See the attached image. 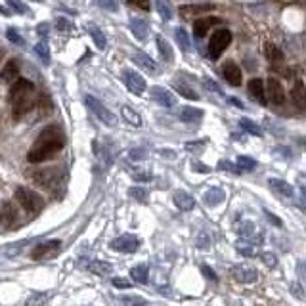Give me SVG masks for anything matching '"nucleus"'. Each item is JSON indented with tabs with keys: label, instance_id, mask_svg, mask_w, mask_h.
<instances>
[{
	"label": "nucleus",
	"instance_id": "nucleus-1",
	"mask_svg": "<svg viewBox=\"0 0 306 306\" xmlns=\"http://www.w3.org/2000/svg\"><path fill=\"white\" fill-rule=\"evenodd\" d=\"M65 144V136H63L62 128L55 125L46 126L42 132L39 134V138L35 140L33 148L27 153V161L29 163H42L52 159L63 148Z\"/></svg>",
	"mask_w": 306,
	"mask_h": 306
},
{
	"label": "nucleus",
	"instance_id": "nucleus-2",
	"mask_svg": "<svg viewBox=\"0 0 306 306\" xmlns=\"http://www.w3.org/2000/svg\"><path fill=\"white\" fill-rule=\"evenodd\" d=\"M10 103H12V111L14 117L19 119L25 115L27 111H31L35 105V87L31 80L27 79H17L12 88H10Z\"/></svg>",
	"mask_w": 306,
	"mask_h": 306
},
{
	"label": "nucleus",
	"instance_id": "nucleus-3",
	"mask_svg": "<svg viewBox=\"0 0 306 306\" xmlns=\"http://www.w3.org/2000/svg\"><path fill=\"white\" fill-rule=\"evenodd\" d=\"M16 199H17V203L21 205L27 212H31V214H37V212L42 209V205H44V199H42L37 191L27 189V188H17Z\"/></svg>",
	"mask_w": 306,
	"mask_h": 306
},
{
	"label": "nucleus",
	"instance_id": "nucleus-4",
	"mask_svg": "<svg viewBox=\"0 0 306 306\" xmlns=\"http://www.w3.org/2000/svg\"><path fill=\"white\" fill-rule=\"evenodd\" d=\"M85 103H87L88 109L92 111V113H94L96 117L100 119L102 123H105L107 126H115V125H117V117H115V113L107 109V107H105V105H103L100 100H96L94 96H90V94L85 96Z\"/></svg>",
	"mask_w": 306,
	"mask_h": 306
},
{
	"label": "nucleus",
	"instance_id": "nucleus-5",
	"mask_svg": "<svg viewBox=\"0 0 306 306\" xmlns=\"http://www.w3.org/2000/svg\"><path fill=\"white\" fill-rule=\"evenodd\" d=\"M230 42H232V33L228 31V29H216V31L212 33L211 40H209V55H211L212 60L220 58L222 52L230 46Z\"/></svg>",
	"mask_w": 306,
	"mask_h": 306
},
{
	"label": "nucleus",
	"instance_id": "nucleus-6",
	"mask_svg": "<svg viewBox=\"0 0 306 306\" xmlns=\"http://www.w3.org/2000/svg\"><path fill=\"white\" fill-rule=\"evenodd\" d=\"M60 169H40V171H33L31 178L37 186H42L46 189H54V186H58L60 182Z\"/></svg>",
	"mask_w": 306,
	"mask_h": 306
},
{
	"label": "nucleus",
	"instance_id": "nucleus-7",
	"mask_svg": "<svg viewBox=\"0 0 306 306\" xmlns=\"http://www.w3.org/2000/svg\"><path fill=\"white\" fill-rule=\"evenodd\" d=\"M123 80H125L126 88L136 96H142L146 92V80L142 77L140 73H136L132 69H125L123 71Z\"/></svg>",
	"mask_w": 306,
	"mask_h": 306
},
{
	"label": "nucleus",
	"instance_id": "nucleus-8",
	"mask_svg": "<svg viewBox=\"0 0 306 306\" xmlns=\"http://www.w3.org/2000/svg\"><path fill=\"white\" fill-rule=\"evenodd\" d=\"M140 245V239L132 234H123L119 236L117 239L111 241V249L113 251H121V253H134Z\"/></svg>",
	"mask_w": 306,
	"mask_h": 306
},
{
	"label": "nucleus",
	"instance_id": "nucleus-9",
	"mask_svg": "<svg viewBox=\"0 0 306 306\" xmlns=\"http://www.w3.org/2000/svg\"><path fill=\"white\" fill-rule=\"evenodd\" d=\"M60 247H62V241H58V239H52V241H46V243L37 245V247L33 249L31 257H33L35 260L52 259L55 253L60 251Z\"/></svg>",
	"mask_w": 306,
	"mask_h": 306
},
{
	"label": "nucleus",
	"instance_id": "nucleus-10",
	"mask_svg": "<svg viewBox=\"0 0 306 306\" xmlns=\"http://www.w3.org/2000/svg\"><path fill=\"white\" fill-rule=\"evenodd\" d=\"M230 274H232V277L236 282L241 283H253L259 280V272L251 266H245V264H236V266L230 270Z\"/></svg>",
	"mask_w": 306,
	"mask_h": 306
},
{
	"label": "nucleus",
	"instance_id": "nucleus-11",
	"mask_svg": "<svg viewBox=\"0 0 306 306\" xmlns=\"http://www.w3.org/2000/svg\"><path fill=\"white\" fill-rule=\"evenodd\" d=\"M149 94H151V98H153L159 105H163V107H166V109L176 107V98H174L173 92H171V90H166V88L151 87V92H149Z\"/></svg>",
	"mask_w": 306,
	"mask_h": 306
},
{
	"label": "nucleus",
	"instance_id": "nucleus-12",
	"mask_svg": "<svg viewBox=\"0 0 306 306\" xmlns=\"http://www.w3.org/2000/svg\"><path fill=\"white\" fill-rule=\"evenodd\" d=\"M222 75H224V79L232 85V87H239L241 85V69H239V65L236 62H226L224 63V67H222Z\"/></svg>",
	"mask_w": 306,
	"mask_h": 306
},
{
	"label": "nucleus",
	"instance_id": "nucleus-13",
	"mask_svg": "<svg viewBox=\"0 0 306 306\" xmlns=\"http://www.w3.org/2000/svg\"><path fill=\"white\" fill-rule=\"evenodd\" d=\"M268 96H270V102L274 103V105H283V103H285L283 87L275 77H270V79H268Z\"/></svg>",
	"mask_w": 306,
	"mask_h": 306
},
{
	"label": "nucleus",
	"instance_id": "nucleus-14",
	"mask_svg": "<svg viewBox=\"0 0 306 306\" xmlns=\"http://www.w3.org/2000/svg\"><path fill=\"white\" fill-rule=\"evenodd\" d=\"M291 102L295 103L297 109H306V87L302 80H295V85L291 88Z\"/></svg>",
	"mask_w": 306,
	"mask_h": 306
},
{
	"label": "nucleus",
	"instance_id": "nucleus-15",
	"mask_svg": "<svg viewBox=\"0 0 306 306\" xmlns=\"http://www.w3.org/2000/svg\"><path fill=\"white\" fill-rule=\"evenodd\" d=\"M249 94L253 96V100H257L260 105H266V90L260 79H251L249 80Z\"/></svg>",
	"mask_w": 306,
	"mask_h": 306
},
{
	"label": "nucleus",
	"instance_id": "nucleus-16",
	"mask_svg": "<svg viewBox=\"0 0 306 306\" xmlns=\"http://www.w3.org/2000/svg\"><path fill=\"white\" fill-rule=\"evenodd\" d=\"M17 77H19V63H17V60H10L4 65V69L0 71V79L4 82H16Z\"/></svg>",
	"mask_w": 306,
	"mask_h": 306
},
{
	"label": "nucleus",
	"instance_id": "nucleus-17",
	"mask_svg": "<svg viewBox=\"0 0 306 306\" xmlns=\"http://www.w3.org/2000/svg\"><path fill=\"white\" fill-rule=\"evenodd\" d=\"M173 201H174V205L184 212L191 211V209L196 207V199L189 196V193H186V191H176L173 197Z\"/></svg>",
	"mask_w": 306,
	"mask_h": 306
},
{
	"label": "nucleus",
	"instance_id": "nucleus-18",
	"mask_svg": "<svg viewBox=\"0 0 306 306\" xmlns=\"http://www.w3.org/2000/svg\"><path fill=\"white\" fill-rule=\"evenodd\" d=\"M134 62L140 65L142 69H146L148 73H159V65L151 58H149L148 54H144V52H140V50H136L134 52Z\"/></svg>",
	"mask_w": 306,
	"mask_h": 306
},
{
	"label": "nucleus",
	"instance_id": "nucleus-19",
	"mask_svg": "<svg viewBox=\"0 0 306 306\" xmlns=\"http://www.w3.org/2000/svg\"><path fill=\"white\" fill-rule=\"evenodd\" d=\"M130 29H132L134 37L138 40H146L149 35V25L144 21V19H140V17H132L130 19Z\"/></svg>",
	"mask_w": 306,
	"mask_h": 306
},
{
	"label": "nucleus",
	"instance_id": "nucleus-20",
	"mask_svg": "<svg viewBox=\"0 0 306 306\" xmlns=\"http://www.w3.org/2000/svg\"><path fill=\"white\" fill-rule=\"evenodd\" d=\"M224 189L222 188H211L207 193L203 196V201L205 205H209V207H214V205H220L224 201Z\"/></svg>",
	"mask_w": 306,
	"mask_h": 306
},
{
	"label": "nucleus",
	"instance_id": "nucleus-21",
	"mask_svg": "<svg viewBox=\"0 0 306 306\" xmlns=\"http://www.w3.org/2000/svg\"><path fill=\"white\" fill-rule=\"evenodd\" d=\"M88 33H90V37H92V40H94V44L98 46V50H105L107 48V37H105V33L102 31V29H98L96 25H90L88 27Z\"/></svg>",
	"mask_w": 306,
	"mask_h": 306
},
{
	"label": "nucleus",
	"instance_id": "nucleus-22",
	"mask_svg": "<svg viewBox=\"0 0 306 306\" xmlns=\"http://www.w3.org/2000/svg\"><path fill=\"white\" fill-rule=\"evenodd\" d=\"M203 119V111L197 107H182L180 111V121L184 123H199Z\"/></svg>",
	"mask_w": 306,
	"mask_h": 306
},
{
	"label": "nucleus",
	"instance_id": "nucleus-23",
	"mask_svg": "<svg viewBox=\"0 0 306 306\" xmlns=\"http://www.w3.org/2000/svg\"><path fill=\"white\" fill-rule=\"evenodd\" d=\"M214 23H218V19H212V17H209V19H197L196 23H193V31H196L197 39H203L205 35L209 33V29H211V25Z\"/></svg>",
	"mask_w": 306,
	"mask_h": 306
},
{
	"label": "nucleus",
	"instance_id": "nucleus-24",
	"mask_svg": "<svg viewBox=\"0 0 306 306\" xmlns=\"http://www.w3.org/2000/svg\"><path fill=\"white\" fill-rule=\"evenodd\" d=\"M270 186H272L274 191H277V193H282L285 197H293V193H295V189L291 188V184H287L285 180H280V178H270Z\"/></svg>",
	"mask_w": 306,
	"mask_h": 306
},
{
	"label": "nucleus",
	"instance_id": "nucleus-25",
	"mask_svg": "<svg viewBox=\"0 0 306 306\" xmlns=\"http://www.w3.org/2000/svg\"><path fill=\"white\" fill-rule=\"evenodd\" d=\"M121 115H123V119H125L128 125L142 126V117L138 115V111H134L132 107H128V105H123V107H121Z\"/></svg>",
	"mask_w": 306,
	"mask_h": 306
},
{
	"label": "nucleus",
	"instance_id": "nucleus-26",
	"mask_svg": "<svg viewBox=\"0 0 306 306\" xmlns=\"http://www.w3.org/2000/svg\"><path fill=\"white\" fill-rule=\"evenodd\" d=\"M157 48H159V54H161V58H163L166 63L173 62L174 54H173V48H171V44H169V40L163 39V37H157Z\"/></svg>",
	"mask_w": 306,
	"mask_h": 306
},
{
	"label": "nucleus",
	"instance_id": "nucleus-27",
	"mask_svg": "<svg viewBox=\"0 0 306 306\" xmlns=\"http://www.w3.org/2000/svg\"><path fill=\"white\" fill-rule=\"evenodd\" d=\"M174 37L178 40V46L182 48V52H189V50H191V40H189V35L186 29L178 27V29L174 31Z\"/></svg>",
	"mask_w": 306,
	"mask_h": 306
},
{
	"label": "nucleus",
	"instance_id": "nucleus-28",
	"mask_svg": "<svg viewBox=\"0 0 306 306\" xmlns=\"http://www.w3.org/2000/svg\"><path fill=\"white\" fill-rule=\"evenodd\" d=\"M148 275H149V270L146 264H138V266H134L130 270V277L136 280L138 283H148Z\"/></svg>",
	"mask_w": 306,
	"mask_h": 306
},
{
	"label": "nucleus",
	"instance_id": "nucleus-29",
	"mask_svg": "<svg viewBox=\"0 0 306 306\" xmlns=\"http://www.w3.org/2000/svg\"><path fill=\"white\" fill-rule=\"evenodd\" d=\"M209 10H212V4H191V6H182L180 14L188 17L189 14H203Z\"/></svg>",
	"mask_w": 306,
	"mask_h": 306
},
{
	"label": "nucleus",
	"instance_id": "nucleus-30",
	"mask_svg": "<svg viewBox=\"0 0 306 306\" xmlns=\"http://www.w3.org/2000/svg\"><path fill=\"white\" fill-rule=\"evenodd\" d=\"M88 270L98 275H107V274H111V264H107V262H100V260H92V262L88 264Z\"/></svg>",
	"mask_w": 306,
	"mask_h": 306
},
{
	"label": "nucleus",
	"instance_id": "nucleus-31",
	"mask_svg": "<svg viewBox=\"0 0 306 306\" xmlns=\"http://www.w3.org/2000/svg\"><path fill=\"white\" fill-rule=\"evenodd\" d=\"M237 169H239V173L255 171V169H257V161L251 157H247V155H239V157H237Z\"/></svg>",
	"mask_w": 306,
	"mask_h": 306
},
{
	"label": "nucleus",
	"instance_id": "nucleus-32",
	"mask_svg": "<svg viewBox=\"0 0 306 306\" xmlns=\"http://www.w3.org/2000/svg\"><path fill=\"white\" fill-rule=\"evenodd\" d=\"M174 88H176L184 98H188V100H197V98H199L193 88L188 87V85H184V82H180V80H174Z\"/></svg>",
	"mask_w": 306,
	"mask_h": 306
},
{
	"label": "nucleus",
	"instance_id": "nucleus-33",
	"mask_svg": "<svg viewBox=\"0 0 306 306\" xmlns=\"http://www.w3.org/2000/svg\"><path fill=\"white\" fill-rule=\"evenodd\" d=\"M50 298V293H35L25 300V306H44Z\"/></svg>",
	"mask_w": 306,
	"mask_h": 306
},
{
	"label": "nucleus",
	"instance_id": "nucleus-34",
	"mask_svg": "<svg viewBox=\"0 0 306 306\" xmlns=\"http://www.w3.org/2000/svg\"><path fill=\"white\" fill-rule=\"evenodd\" d=\"M239 125H241V128H243L245 132L253 134V136H262V128L257 123H253L251 119H241Z\"/></svg>",
	"mask_w": 306,
	"mask_h": 306
},
{
	"label": "nucleus",
	"instance_id": "nucleus-35",
	"mask_svg": "<svg viewBox=\"0 0 306 306\" xmlns=\"http://www.w3.org/2000/svg\"><path fill=\"white\" fill-rule=\"evenodd\" d=\"M264 54H266V58L272 63H280L283 60V54L280 52V48L274 46V44H266L264 46Z\"/></svg>",
	"mask_w": 306,
	"mask_h": 306
},
{
	"label": "nucleus",
	"instance_id": "nucleus-36",
	"mask_svg": "<svg viewBox=\"0 0 306 306\" xmlns=\"http://www.w3.org/2000/svg\"><path fill=\"white\" fill-rule=\"evenodd\" d=\"M35 54L40 58V62L44 63V65H48L50 63V50H48V44L42 40V42H39L37 46H35Z\"/></svg>",
	"mask_w": 306,
	"mask_h": 306
},
{
	"label": "nucleus",
	"instance_id": "nucleus-37",
	"mask_svg": "<svg viewBox=\"0 0 306 306\" xmlns=\"http://www.w3.org/2000/svg\"><path fill=\"white\" fill-rule=\"evenodd\" d=\"M155 6H157L159 16L163 17L165 21H169V19L173 17V10H171V6L166 4V0H155Z\"/></svg>",
	"mask_w": 306,
	"mask_h": 306
},
{
	"label": "nucleus",
	"instance_id": "nucleus-38",
	"mask_svg": "<svg viewBox=\"0 0 306 306\" xmlns=\"http://www.w3.org/2000/svg\"><path fill=\"white\" fill-rule=\"evenodd\" d=\"M260 260L266 264L268 268H274L277 266V257H275V253H270V251H264V253H260L259 255Z\"/></svg>",
	"mask_w": 306,
	"mask_h": 306
},
{
	"label": "nucleus",
	"instance_id": "nucleus-39",
	"mask_svg": "<svg viewBox=\"0 0 306 306\" xmlns=\"http://www.w3.org/2000/svg\"><path fill=\"white\" fill-rule=\"evenodd\" d=\"M6 4H8L14 12H17V14H29V8L25 6L23 0H6Z\"/></svg>",
	"mask_w": 306,
	"mask_h": 306
},
{
	"label": "nucleus",
	"instance_id": "nucleus-40",
	"mask_svg": "<svg viewBox=\"0 0 306 306\" xmlns=\"http://www.w3.org/2000/svg\"><path fill=\"white\" fill-rule=\"evenodd\" d=\"M121 302H123V304L125 306H146V300H144V298L142 297H121Z\"/></svg>",
	"mask_w": 306,
	"mask_h": 306
},
{
	"label": "nucleus",
	"instance_id": "nucleus-41",
	"mask_svg": "<svg viewBox=\"0 0 306 306\" xmlns=\"http://www.w3.org/2000/svg\"><path fill=\"white\" fill-rule=\"evenodd\" d=\"M96 4L103 10H109V12H117V0H96Z\"/></svg>",
	"mask_w": 306,
	"mask_h": 306
},
{
	"label": "nucleus",
	"instance_id": "nucleus-42",
	"mask_svg": "<svg viewBox=\"0 0 306 306\" xmlns=\"http://www.w3.org/2000/svg\"><path fill=\"white\" fill-rule=\"evenodd\" d=\"M55 27H58V29H60L62 33H71V31H73V25H71L69 21L65 19V17H58V19H55Z\"/></svg>",
	"mask_w": 306,
	"mask_h": 306
},
{
	"label": "nucleus",
	"instance_id": "nucleus-43",
	"mask_svg": "<svg viewBox=\"0 0 306 306\" xmlns=\"http://www.w3.org/2000/svg\"><path fill=\"white\" fill-rule=\"evenodd\" d=\"M130 196L136 197V199L142 203V201H146V199H148V189L146 188H132L130 189Z\"/></svg>",
	"mask_w": 306,
	"mask_h": 306
},
{
	"label": "nucleus",
	"instance_id": "nucleus-44",
	"mask_svg": "<svg viewBox=\"0 0 306 306\" xmlns=\"http://www.w3.org/2000/svg\"><path fill=\"white\" fill-rule=\"evenodd\" d=\"M132 178L136 182H149L153 176H151V173H148V171H136V173H132Z\"/></svg>",
	"mask_w": 306,
	"mask_h": 306
},
{
	"label": "nucleus",
	"instance_id": "nucleus-45",
	"mask_svg": "<svg viewBox=\"0 0 306 306\" xmlns=\"http://www.w3.org/2000/svg\"><path fill=\"white\" fill-rule=\"evenodd\" d=\"M297 275L302 283H306V262L304 260H298L297 262Z\"/></svg>",
	"mask_w": 306,
	"mask_h": 306
},
{
	"label": "nucleus",
	"instance_id": "nucleus-46",
	"mask_svg": "<svg viewBox=\"0 0 306 306\" xmlns=\"http://www.w3.org/2000/svg\"><path fill=\"white\" fill-rule=\"evenodd\" d=\"M111 283H113V287H117V289H128V287L132 285V282H128L125 277H115Z\"/></svg>",
	"mask_w": 306,
	"mask_h": 306
},
{
	"label": "nucleus",
	"instance_id": "nucleus-47",
	"mask_svg": "<svg viewBox=\"0 0 306 306\" xmlns=\"http://www.w3.org/2000/svg\"><path fill=\"white\" fill-rule=\"evenodd\" d=\"M209 245H211V239L207 237L205 232H201L199 237H197V247H199V249H209Z\"/></svg>",
	"mask_w": 306,
	"mask_h": 306
},
{
	"label": "nucleus",
	"instance_id": "nucleus-48",
	"mask_svg": "<svg viewBox=\"0 0 306 306\" xmlns=\"http://www.w3.org/2000/svg\"><path fill=\"white\" fill-rule=\"evenodd\" d=\"M6 37H8V40H12V42H16V44H23V39L17 35L16 29H8L6 31Z\"/></svg>",
	"mask_w": 306,
	"mask_h": 306
},
{
	"label": "nucleus",
	"instance_id": "nucleus-49",
	"mask_svg": "<svg viewBox=\"0 0 306 306\" xmlns=\"http://www.w3.org/2000/svg\"><path fill=\"white\" fill-rule=\"evenodd\" d=\"M253 249H255V247H253V245H237V251L241 253V255H245V257H255V255H257V253L253 251Z\"/></svg>",
	"mask_w": 306,
	"mask_h": 306
},
{
	"label": "nucleus",
	"instance_id": "nucleus-50",
	"mask_svg": "<svg viewBox=\"0 0 306 306\" xmlns=\"http://www.w3.org/2000/svg\"><path fill=\"white\" fill-rule=\"evenodd\" d=\"M37 33H39V37L46 39L48 33H50V23H40L39 27H37Z\"/></svg>",
	"mask_w": 306,
	"mask_h": 306
},
{
	"label": "nucleus",
	"instance_id": "nucleus-51",
	"mask_svg": "<svg viewBox=\"0 0 306 306\" xmlns=\"http://www.w3.org/2000/svg\"><path fill=\"white\" fill-rule=\"evenodd\" d=\"M218 166H220V169H226V171H232V173H236V174H241L237 166H234L232 163H228V161H220Z\"/></svg>",
	"mask_w": 306,
	"mask_h": 306
},
{
	"label": "nucleus",
	"instance_id": "nucleus-52",
	"mask_svg": "<svg viewBox=\"0 0 306 306\" xmlns=\"http://www.w3.org/2000/svg\"><path fill=\"white\" fill-rule=\"evenodd\" d=\"M130 4H134V6H138L140 10H149V2L148 0H128Z\"/></svg>",
	"mask_w": 306,
	"mask_h": 306
},
{
	"label": "nucleus",
	"instance_id": "nucleus-53",
	"mask_svg": "<svg viewBox=\"0 0 306 306\" xmlns=\"http://www.w3.org/2000/svg\"><path fill=\"white\" fill-rule=\"evenodd\" d=\"M201 272H203V274L207 275L209 280H212V282H216V280H218V277H216V274H214V272H212L209 266H201Z\"/></svg>",
	"mask_w": 306,
	"mask_h": 306
},
{
	"label": "nucleus",
	"instance_id": "nucleus-54",
	"mask_svg": "<svg viewBox=\"0 0 306 306\" xmlns=\"http://www.w3.org/2000/svg\"><path fill=\"white\" fill-rule=\"evenodd\" d=\"M205 87L211 88V90H214L216 94H222V90H220V87L216 85V82H212V80H205Z\"/></svg>",
	"mask_w": 306,
	"mask_h": 306
},
{
	"label": "nucleus",
	"instance_id": "nucleus-55",
	"mask_svg": "<svg viewBox=\"0 0 306 306\" xmlns=\"http://www.w3.org/2000/svg\"><path fill=\"white\" fill-rule=\"evenodd\" d=\"M264 212H266L268 220H270V222H272V224H275V226H282V220L277 218V216H275V214H272V212H270V211H264Z\"/></svg>",
	"mask_w": 306,
	"mask_h": 306
},
{
	"label": "nucleus",
	"instance_id": "nucleus-56",
	"mask_svg": "<svg viewBox=\"0 0 306 306\" xmlns=\"http://www.w3.org/2000/svg\"><path fill=\"white\" fill-rule=\"evenodd\" d=\"M291 291L295 293V297H298V298H302V289L298 287V283H291Z\"/></svg>",
	"mask_w": 306,
	"mask_h": 306
},
{
	"label": "nucleus",
	"instance_id": "nucleus-57",
	"mask_svg": "<svg viewBox=\"0 0 306 306\" xmlns=\"http://www.w3.org/2000/svg\"><path fill=\"white\" fill-rule=\"evenodd\" d=\"M142 153H144L142 149H132L130 151V159H142Z\"/></svg>",
	"mask_w": 306,
	"mask_h": 306
},
{
	"label": "nucleus",
	"instance_id": "nucleus-58",
	"mask_svg": "<svg viewBox=\"0 0 306 306\" xmlns=\"http://www.w3.org/2000/svg\"><path fill=\"white\" fill-rule=\"evenodd\" d=\"M193 169H196V171H201V173H209V166L201 165V163H193Z\"/></svg>",
	"mask_w": 306,
	"mask_h": 306
},
{
	"label": "nucleus",
	"instance_id": "nucleus-59",
	"mask_svg": "<svg viewBox=\"0 0 306 306\" xmlns=\"http://www.w3.org/2000/svg\"><path fill=\"white\" fill-rule=\"evenodd\" d=\"M300 189H302V196L306 199V178L304 176H300Z\"/></svg>",
	"mask_w": 306,
	"mask_h": 306
},
{
	"label": "nucleus",
	"instance_id": "nucleus-60",
	"mask_svg": "<svg viewBox=\"0 0 306 306\" xmlns=\"http://www.w3.org/2000/svg\"><path fill=\"white\" fill-rule=\"evenodd\" d=\"M230 102L234 103V105H237V107H243V103L239 102V100H236V98H230Z\"/></svg>",
	"mask_w": 306,
	"mask_h": 306
},
{
	"label": "nucleus",
	"instance_id": "nucleus-61",
	"mask_svg": "<svg viewBox=\"0 0 306 306\" xmlns=\"http://www.w3.org/2000/svg\"><path fill=\"white\" fill-rule=\"evenodd\" d=\"M161 155H169V159L174 157V151H161Z\"/></svg>",
	"mask_w": 306,
	"mask_h": 306
},
{
	"label": "nucleus",
	"instance_id": "nucleus-62",
	"mask_svg": "<svg viewBox=\"0 0 306 306\" xmlns=\"http://www.w3.org/2000/svg\"><path fill=\"white\" fill-rule=\"evenodd\" d=\"M191 2H205V4H207V2H209V0H191Z\"/></svg>",
	"mask_w": 306,
	"mask_h": 306
}]
</instances>
